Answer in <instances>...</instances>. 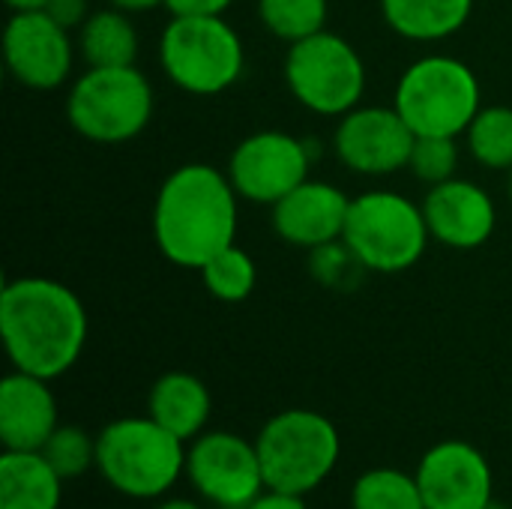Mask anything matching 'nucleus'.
Segmentation results:
<instances>
[{
  "mask_svg": "<svg viewBox=\"0 0 512 509\" xmlns=\"http://www.w3.org/2000/svg\"><path fill=\"white\" fill-rule=\"evenodd\" d=\"M87 333V309L69 285L45 276L3 282L0 336L12 369L54 381L81 360Z\"/></svg>",
  "mask_w": 512,
  "mask_h": 509,
  "instance_id": "nucleus-1",
  "label": "nucleus"
},
{
  "mask_svg": "<svg viewBox=\"0 0 512 509\" xmlns=\"http://www.w3.org/2000/svg\"><path fill=\"white\" fill-rule=\"evenodd\" d=\"M240 195L207 162H186L174 168L153 201V243L165 261L183 270H201L213 255L237 243Z\"/></svg>",
  "mask_w": 512,
  "mask_h": 509,
  "instance_id": "nucleus-2",
  "label": "nucleus"
},
{
  "mask_svg": "<svg viewBox=\"0 0 512 509\" xmlns=\"http://www.w3.org/2000/svg\"><path fill=\"white\" fill-rule=\"evenodd\" d=\"M186 447L150 414L120 417L96 435V471L129 501H159L186 477Z\"/></svg>",
  "mask_w": 512,
  "mask_h": 509,
  "instance_id": "nucleus-3",
  "label": "nucleus"
},
{
  "mask_svg": "<svg viewBox=\"0 0 512 509\" xmlns=\"http://www.w3.org/2000/svg\"><path fill=\"white\" fill-rule=\"evenodd\" d=\"M393 108L414 135L462 138L483 108L480 75L453 54H426L399 75Z\"/></svg>",
  "mask_w": 512,
  "mask_h": 509,
  "instance_id": "nucleus-4",
  "label": "nucleus"
},
{
  "mask_svg": "<svg viewBox=\"0 0 512 509\" xmlns=\"http://www.w3.org/2000/svg\"><path fill=\"white\" fill-rule=\"evenodd\" d=\"M267 489L312 495L339 465L342 438L330 417L309 408L273 414L255 438Z\"/></svg>",
  "mask_w": 512,
  "mask_h": 509,
  "instance_id": "nucleus-5",
  "label": "nucleus"
},
{
  "mask_svg": "<svg viewBox=\"0 0 512 509\" xmlns=\"http://www.w3.org/2000/svg\"><path fill=\"white\" fill-rule=\"evenodd\" d=\"M159 66L192 96L231 90L246 69V48L225 15H171L159 36Z\"/></svg>",
  "mask_w": 512,
  "mask_h": 509,
  "instance_id": "nucleus-6",
  "label": "nucleus"
},
{
  "mask_svg": "<svg viewBox=\"0 0 512 509\" xmlns=\"http://www.w3.org/2000/svg\"><path fill=\"white\" fill-rule=\"evenodd\" d=\"M342 243L366 273L396 276L411 270L429 249L432 234L423 204L393 189H369L351 198Z\"/></svg>",
  "mask_w": 512,
  "mask_h": 509,
  "instance_id": "nucleus-7",
  "label": "nucleus"
},
{
  "mask_svg": "<svg viewBox=\"0 0 512 509\" xmlns=\"http://www.w3.org/2000/svg\"><path fill=\"white\" fill-rule=\"evenodd\" d=\"M156 96L150 78L138 66L96 69L87 66L66 96L69 126L93 144H126L153 120Z\"/></svg>",
  "mask_w": 512,
  "mask_h": 509,
  "instance_id": "nucleus-8",
  "label": "nucleus"
},
{
  "mask_svg": "<svg viewBox=\"0 0 512 509\" xmlns=\"http://www.w3.org/2000/svg\"><path fill=\"white\" fill-rule=\"evenodd\" d=\"M285 84L306 111L318 117H342L363 105L366 63L345 36L321 30L288 45Z\"/></svg>",
  "mask_w": 512,
  "mask_h": 509,
  "instance_id": "nucleus-9",
  "label": "nucleus"
},
{
  "mask_svg": "<svg viewBox=\"0 0 512 509\" xmlns=\"http://www.w3.org/2000/svg\"><path fill=\"white\" fill-rule=\"evenodd\" d=\"M186 480L204 504L219 509H246L267 489L255 441L222 429L189 441Z\"/></svg>",
  "mask_w": 512,
  "mask_h": 509,
  "instance_id": "nucleus-10",
  "label": "nucleus"
},
{
  "mask_svg": "<svg viewBox=\"0 0 512 509\" xmlns=\"http://www.w3.org/2000/svg\"><path fill=\"white\" fill-rule=\"evenodd\" d=\"M309 144L282 129H261L246 135L228 156V180L249 204L273 207L303 180H309Z\"/></svg>",
  "mask_w": 512,
  "mask_h": 509,
  "instance_id": "nucleus-11",
  "label": "nucleus"
},
{
  "mask_svg": "<svg viewBox=\"0 0 512 509\" xmlns=\"http://www.w3.org/2000/svg\"><path fill=\"white\" fill-rule=\"evenodd\" d=\"M78 42L45 9L12 12L3 30V60L9 75L27 90H57L69 81Z\"/></svg>",
  "mask_w": 512,
  "mask_h": 509,
  "instance_id": "nucleus-12",
  "label": "nucleus"
},
{
  "mask_svg": "<svg viewBox=\"0 0 512 509\" xmlns=\"http://www.w3.org/2000/svg\"><path fill=\"white\" fill-rule=\"evenodd\" d=\"M417 135L393 105H357L342 114L333 132L339 162L363 177H390L408 168Z\"/></svg>",
  "mask_w": 512,
  "mask_h": 509,
  "instance_id": "nucleus-13",
  "label": "nucleus"
},
{
  "mask_svg": "<svg viewBox=\"0 0 512 509\" xmlns=\"http://www.w3.org/2000/svg\"><path fill=\"white\" fill-rule=\"evenodd\" d=\"M426 509H486L495 501L489 459L471 441H441L429 447L414 471Z\"/></svg>",
  "mask_w": 512,
  "mask_h": 509,
  "instance_id": "nucleus-14",
  "label": "nucleus"
},
{
  "mask_svg": "<svg viewBox=\"0 0 512 509\" xmlns=\"http://www.w3.org/2000/svg\"><path fill=\"white\" fill-rule=\"evenodd\" d=\"M423 213L432 240L456 252L486 246L498 228V207L492 195L480 183L465 177L429 186L423 198Z\"/></svg>",
  "mask_w": 512,
  "mask_h": 509,
  "instance_id": "nucleus-15",
  "label": "nucleus"
},
{
  "mask_svg": "<svg viewBox=\"0 0 512 509\" xmlns=\"http://www.w3.org/2000/svg\"><path fill=\"white\" fill-rule=\"evenodd\" d=\"M270 210L273 231L282 243L315 252L321 246L342 240L351 198L336 183L309 177Z\"/></svg>",
  "mask_w": 512,
  "mask_h": 509,
  "instance_id": "nucleus-16",
  "label": "nucleus"
},
{
  "mask_svg": "<svg viewBox=\"0 0 512 509\" xmlns=\"http://www.w3.org/2000/svg\"><path fill=\"white\" fill-rule=\"evenodd\" d=\"M60 426L51 381L12 369L0 381V444L15 453H39Z\"/></svg>",
  "mask_w": 512,
  "mask_h": 509,
  "instance_id": "nucleus-17",
  "label": "nucleus"
},
{
  "mask_svg": "<svg viewBox=\"0 0 512 509\" xmlns=\"http://www.w3.org/2000/svg\"><path fill=\"white\" fill-rule=\"evenodd\" d=\"M147 414L180 441H195L207 432L213 414V396L207 384L192 372H165L156 378L147 396Z\"/></svg>",
  "mask_w": 512,
  "mask_h": 509,
  "instance_id": "nucleus-18",
  "label": "nucleus"
},
{
  "mask_svg": "<svg viewBox=\"0 0 512 509\" xmlns=\"http://www.w3.org/2000/svg\"><path fill=\"white\" fill-rule=\"evenodd\" d=\"M63 483L42 453L0 456V509H60Z\"/></svg>",
  "mask_w": 512,
  "mask_h": 509,
  "instance_id": "nucleus-19",
  "label": "nucleus"
},
{
  "mask_svg": "<svg viewBox=\"0 0 512 509\" xmlns=\"http://www.w3.org/2000/svg\"><path fill=\"white\" fill-rule=\"evenodd\" d=\"M387 27L408 42H444L474 15V0H381Z\"/></svg>",
  "mask_w": 512,
  "mask_h": 509,
  "instance_id": "nucleus-20",
  "label": "nucleus"
},
{
  "mask_svg": "<svg viewBox=\"0 0 512 509\" xmlns=\"http://www.w3.org/2000/svg\"><path fill=\"white\" fill-rule=\"evenodd\" d=\"M138 30L123 9H96L78 30V51L87 66L114 69V66H135L138 60Z\"/></svg>",
  "mask_w": 512,
  "mask_h": 509,
  "instance_id": "nucleus-21",
  "label": "nucleus"
},
{
  "mask_svg": "<svg viewBox=\"0 0 512 509\" xmlns=\"http://www.w3.org/2000/svg\"><path fill=\"white\" fill-rule=\"evenodd\" d=\"M351 509H426L417 477L402 468H369L351 486Z\"/></svg>",
  "mask_w": 512,
  "mask_h": 509,
  "instance_id": "nucleus-22",
  "label": "nucleus"
},
{
  "mask_svg": "<svg viewBox=\"0 0 512 509\" xmlns=\"http://www.w3.org/2000/svg\"><path fill=\"white\" fill-rule=\"evenodd\" d=\"M471 159L489 171L512 168V108L510 105H483L462 135Z\"/></svg>",
  "mask_w": 512,
  "mask_h": 509,
  "instance_id": "nucleus-23",
  "label": "nucleus"
},
{
  "mask_svg": "<svg viewBox=\"0 0 512 509\" xmlns=\"http://www.w3.org/2000/svg\"><path fill=\"white\" fill-rule=\"evenodd\" d=\"M198 273L207 294L219 303H243L258 285V264L240 243H231L228 249L213 255Z\"/></svg>",
  "mask_w": 512,
  "mask_h": 509,
  "instance_id": "nucleus-24",
  "label": "nucleus"
},
{
  "mask_svg": "<svg viewBox=\"0 0 512 509\" xmlns=\"http://www.w3.org/2000/svg\"><path fill=\"white\" fill-rule=\"evenodd\" d=\"M258 18L267 33L294 45L327 30L330 0H258Z\"/></svg>",
  "mask_w": 512,
  "mask_h": 509,
  "instance_id": "nucleus-25",
  "label": "nucleus"
},
{
  "mask_svg": "<svg viewBox=\"0 0 512 509\" xmlns=\"http://www.w3.org/2000/svg\"><path fill=\"white\" fill-rule=\"evenodd\" d=\"M39 453L66 483L81 480L96 468V438H90L81 426H57Z\"/></svg>",
  "mask_w": 512,
  "mask_h": 509,
  "instance_id": "nucleus-26",
  "label": "nucleus"
},
{
  "mask_svg": "<svg viewBox=\"0 0 512 509\" xmlns=\"http://www.w3.org/2000/svg\"><path fill=\"white\" fill-rule=\"evenodd\" d=\"M459 159H462V147L459 138H447V135H417L411 159H408V171L426 183V186H438L447 183L453 177H459Z\"/></svg>",
  "mask_w": 512,
  "mask_h": 509,
  "instance_id": "nucleus-27",
  "label": "nucleus"
},
{
  "mask_svg": "<svg viewBox=\"0 0 512 509\" xmlns=\"http://www.w3.org/2000/svg\"><path fill=\"white\" fill-rule=\"evenodd\" d=\"M45 12L66 30H81V24L93 15L90 0H48Z\"/></svg>",
  "mask_w": 512,
  "mask_h": 509,
  "instance_id": "nucleus-28",
  "label": "nucleus"
},
{
  "mask_svg": "<svg viewBox=\"0 0 512 509\" xmlns=\"http://www.w3.org/2000/svg\"><path fill=\"white\" fill-rule=\"evenodd\" d=\"M234 0H165L171 15H225Z\"/></svg>",
  "mask_w": 512,
  "mask_h": 509,
  "instance_id": "nucleus-29",
  "label": "nucleus"
},
{
  "mask_svg": "<svg viewBox=\"0 0 512 509\" xmlns=\"http://www.w3.org/2000/svg\"><path fill=\"white\" fill-rule=\"evenodd\" d=\"M246 509H309L303 495H288V492H276V489H264Z\"/></svg>",
  "mask_w": 512,
  "mask_h": 509,
  "instance_id": "nucleus-30",
  "label": "nucleus"
},
{
  "mask_svg": "<svg viewBox=\"0 0 512 509\" xmlns=\"http://www.w3.org/2000/svg\"><path fill=\"white\" fill-rule=\"evenodd\" d=\"M108 6L123 9V12H129V15H138V12H150V9L165 6V0H108Z\"/></svg>",
  "mask_w": 512,
  "mask_h": 509,
  "instance_id": "nucleus-31",
  "label": "nucleus"
},
{
  "mask_svg": "<svg viewBox=\"0 0 512 509\" xmlns=\"http://www.w3.org/2000/svg\"><path fill=\"white\" fill-rule=\"evenodd\" d=\"M150 509H204L192 498H159Z\"/></svg>",
  "mask_w": 512,
  "mask_h": 509,
  "instance_id": "nucleus-32",
  "label": "nucleus"
},
{
  "mask_svg": "<svg viewBox=\"0 0 512 509\" xmlns=\"http://www.w3.org/2000/svg\"><path fill=\"white\" fill-rule=\"evenodd\" d=\"M12 12H36V9H45L48 0H3Z\"/></svg>",
  "mask_w": 512,
  "mask_h": 509,
  "instance_id": "nucleus-33",
  "label": "nucleus"
},
{
  "mask_svg": "<svg viewBox=\"0 0 512 509\" xmlns=\"http://www.w3.org/2000/svg\"><path fill=\"white\" fill-rule=\"evenodd\" d=\"M486 509H510V507H504V504H498V501H492V504H489V507Z\"/></svg>",
  "mask_w": 512,
  "mask_h": 509,
  "instance_id": "nucleus-34",
  "label": "nucleus"
},
{
  "mask_svg": "<svg viewBox=\"0 0 512 509\" xmlns=\"http://www.w3.org/2000/svg\"><path fill=\"white\" fill-rule=\"evenodd\" d=\"M507 186H510V201H512V168L507 171Z\"/></svg>",
  "mask_w": 512,
  "mask_h": 509,
  "instance_id": "nucleus-35",
  "label": "nucleus"
}]
</instances>
